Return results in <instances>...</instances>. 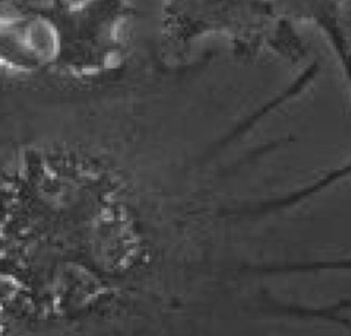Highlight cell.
I'll return each instance as SVG.
<instances>
[{
  "label": "cell",
  "instance_id": "277c9868",
  "mask_svg": "<svg viewBox=\"0 0 351 336\" xmlns=\"http://www.w3.org/2000/svg\"><path fill=\"white\" fill-rule=\"evenodd\" d=\"M344 74L347 75V78H348V82H350V85H351V70H344Z\"/></svg>",
  "mask_w": 351,
  "mask_h": 336
},
{
  "label": "cell",
  "instance_id": "5b68a950",
  "mask_svg": "<svg viewBox=\"0 0 351 336\" xmlns=\"http://www.w3.org/2000/svg\"><path fill=\"white\" fill-rule=\"evenodd\" d=\"M1 1H4V0H0V3H1Z\"/></svg>",
  "mask_w": 351,
  "mask_h": 336
},
{
  "label": "cell",
  "instance_id": "6da1fadb",
  "mask_svg": "<svg viewBox=\"0 0 351 336\" xmlns=\"http://www.w3.org/2000/svg\"><path fill=\"white\" fill-rule=\"evenodd\" d=\"M347 0H165L163 22L167 38L186 45L196 37L225 33L243 53L273 49L296 60L303 47L293 27L315 25L336 51L341 67H351V41L343 10Z\"/></svg>",
  "mask_w": 351,
  "mask_h": 336
},
{
  "label": "cell",
  "instance_id": "3957f363",
  "mask_svg": "<svg viewBox=\"0 0 351 336\" xmlns=\"http://www.w3.org/2000/svg\"><path fill=\"white\" fill-rule=\"evenodd\" d=\"M0 66L33 73L49 67V60L32 38L27 19L0 18Z\"/></svg>",
  "mask_w": 351,
  "mask_h": 336
},
{
  "label": "cell",
  "instance_id": "7a4b0ae2",
  "mask_svg": "<svg viewBox=\"0 0 351 336\" xmlns=\"http://www.w3.org/2000/svg\"><path fill=\"white\" fill-rule=\"evenodd\" d=\"M52 34L49 67L74 75L107 70L121 53V30L133 15L130 0H53L30 10Z\"/></svg>",
  "mask_w": 351,
  "mask_h": 336
}]
</instances>
